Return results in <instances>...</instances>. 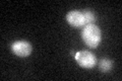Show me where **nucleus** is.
Listing matches in <instances>:
<instances>
[{
	"instance_id": "6",
	"label": "nucleus",
	"mask_w": 122,
	"mask_h": 81,
	"mask_svg": "<svg viewBox=\"0 0 122 81\" xmlns=\"http://www.w3.org/2000/svg\"><path fill=\"white\" fill-rule=\"evenodd\" d=\"M113 67V62L111 60H108V59H103L101 60L100 64H99V68L102 72H108L112 69Z\"/></svg>"
},
{
	"instance_id": "2",
	"label": "nucleus",
	"mask_w": 122,
	"mask_h": 81,
	"mask_svg": "<svg viewBox=\"0 0 122 81\" xmlns=\"http://www.w3.org/2000/svg\"><path fill=\"white\" fill-rule=\"evenodd\" d=\"M74 58L77 64L82 68L91 69L96 66V63H97L96 56L89 51H79L75 54Z\"/></svg>"
},
{
	"instance_id": "3",
	"label": "nucleus",
	"mask_w": 122,
	"mask_h": 81,
	"mask_svg": "<svg viewBox=\"0 0 122 81\" xmlns=\"http://www.w3.org/2000/svg\"><path fill=\"white\" fill-rule=\"evenodd\" d=\"M12 52L18 57H26L32 53V45L25 41H17L14 42L11 46Z\"/></svg>"
},
{
	"instance_id": "4",
	"label": "nucleus",
	"mask_w": 122,
	"mask_h": 81,
	"mask_svg": "<svg viewBox=\"0 0 122 81\" xmlns=\"http://www.w3.org/2000/svg\"><path fill=\"white\" fill-rule=\"evenodd\" d=\"M66 20L73 28H81L85 25V18L81 11L72 10L66 14Z\"/></svg>"
},
{
	"instance_id": "1",
	"label": "nucleus",
	"mask_w": 122,
	"mask_h": 81,
	"mask_svg": "<svg viewBox=\"0 0 122 81\" xmlns=\"http://www.w3.org/2000/svg\"><path fill=\"white\" fill-rule=\"evenodd\" d=\"M81 38L85 44L90 48H97L101 42L102 32L96 24H87L82 29Z\"/></svg>"
},
{
	"instance_id": "5",
	"label": "nucleus",
	"mask_w": 122,
	"mask_h": 81,
	"mask_svg": "<svg viewBox=\"0 0 122 81\" xmlns=\"http://www.w3.org/2000/svg\"><path fill=\"white\" fill-rule=\"evenodd\" d=\"M83 18H85V25L87 24H94V22L96 21V16L95 14L90 10H85L82 11Z\"/></svg>"
}]
</instances>
